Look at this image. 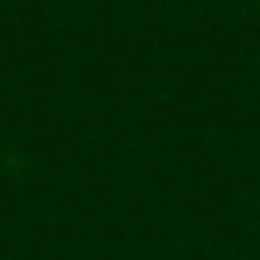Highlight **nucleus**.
Segmentation results:
<instances>
[]
</instances>
